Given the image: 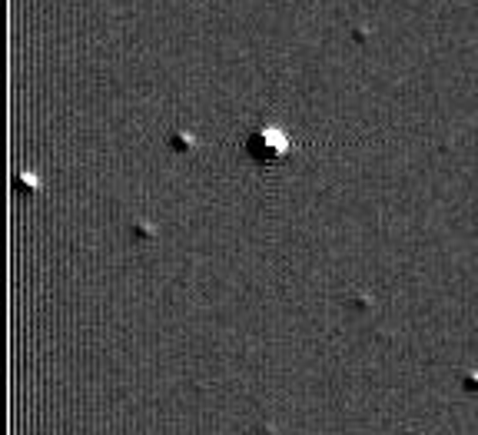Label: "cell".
<instances>
[{"label":"cell","mask_w":478,"mask_h":435,"mask_svg":"<svg viewBox=\"0 0 478 435\" xmlns=\"http://www.w3.org/2000/svg\"><path fill=\"white\" fill-rule=\"evenodd\" d=\"M246 150H249V156H252L256 163H279L282 156L293 150V143H289V137H286L282 130H276V126H259V130L249 133Z\"/></svg>","instance_id":"1"}]
</instances>
